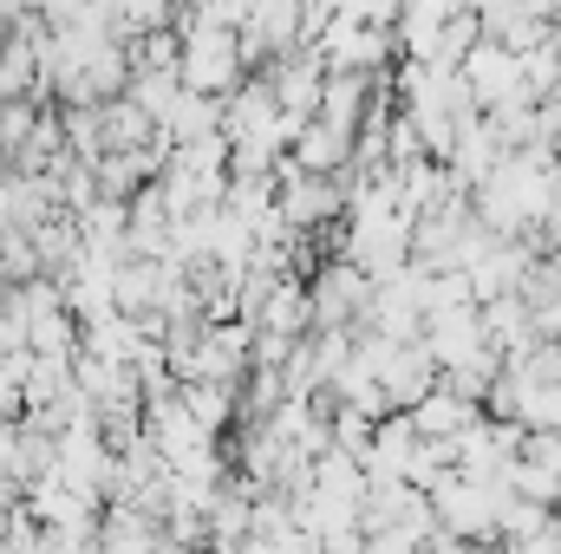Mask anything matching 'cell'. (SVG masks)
<instances>
[{
	"label": "cell",
	"instance_id": "cell-1",
	"mask_svg": "<svg viewBox=\"0 0 561 554\" xmlns=\"http://www.w3.org/2000/svg\"><path fill=\"white\" fill-rule=\"evenodd\" d=\"M556 209H561V157L556 150H510L470 189V216L490 235H503V242H536Z\"/></svg>",
	"mask_w": 561,
	"mask_h": 554
},
{
	"label": "cell",
	"instance_id": "cell-2",
	"mask_svg": "<svg viewBox=\"0 0 561 554\" xmlns=\"http://www.w3.org/2000/svg\"><path fill=\"white\" fill-rule=\"evenodd\" d=\"M431 516H437V535H457V542H496V522L510 509V483H490V476H444L437 489H424Z\"/></svg>",
	"mask_w": 561,
	"mask_h": 554
},
{
	"label": "cell",
	"instance_id": "cell-3",
	"mask_svg": "<svg viewBox=\"0 0 561 554\" xmlns=\"http://www.w3.org/2000/svg\"><path fill=\"white\" fill-rule=\"evenodd\" d=\"M307 287V313H313V333H353L366 320V300H373V280L359 275L353 262L327 255L313 275L300 280Z\"/></svg>",
	"mask_w": 561,
	"mask_h": 554
},
{
	"label": "cell",
	"instance_id": "cell-4",
	"mask_svg": "<svg viewBox=\"0 0 561 554\" xmlns=\"http://www.w3.org/2000/svg\"><path fill=\"white\" fill-rule=\"evenodd\" d=\"M457 79H463V92H470V105H477L483 118H496V112H510V105H529V99H523V59H516L510 46H496V39H477V46L463 53Z\"/></svg>",
	"mask_w": 561,
	"mask_h": 554
},
{
	"label": "cell",
	"instance_id": "cell-5",
	"mask_svg": "<svg viewBox=\"0 0 561 554\" xmlns=\"http://www.w3.org/2000/svg\"><path fill=\"white\" fill-rule=\"evenodd\" d=\"M183 85H196L203 99L236 92L242 85V39L229 26H196L190 46H183Z\"/></svg>",
	"mask_w": 561,
	"mask_h": 554
},
{
	"label": "cell",
	"instance_id": "cell-6",
	"mask_svg": "<svg viewBox=\"0 0 561 554\" xmlns=\"http://www.w3.org/2000/svg\"><path fill=\"white\" fill-rule=\"evenodd\" d=\"M529 268H536V249L529 242H490L470 268H463V280H470V300L483 307V300H496V293H523V280H529Z\"/></svg>",
	"mask_w": 561,
	"mask_h": 554
},
{
	"label": "cell",
	"instance_id": "cell-7",
	"mask_svg": "<svg viewBox=\"0 0 561 554\" xmlns=\"http://www.w3.org/2000/svg\"><path fill=\"white\" fill-rule=\"evenodd\" d=\"M412 430H419V437H437V443H450V437H457V430H463V424H477V405H470V399H457V392H444V385H431V392H424L419 405H412Z\"/></svg>",
	"mask_w": 561,
	"mask_h": 554
},
{
	"label": "cell",
	"instance_id": "cell-8",
	"mask_svg": "<svg viewBox=\"0 0 561 554\" xmlns=\"http://www.w3.org/2000/svg\"><path fill=\"white\" fill-rule=\"evenodd\" d=\"M190 417H196V430H222L229 424V385H196L190 392Z\"/></svg>",
	"mask_w": 561,
	"mask_h": 554
},
{
	"label": "cell",
	"instance_id": "cell-9",
	"mask_svg": "<svg viewBox=\"0 0 561 554\" xmlns=\"http://www.w3.org/2000/svg\"><path fill=\"white\" fill-rule=\"evenodd\" d=\"M170 125H176V131H190V143L216 138V105H209V99H190L183 112H170Z\"/></svg>",
	"mask_w": 561,
	"mask_h": 554
}]
</instances>
